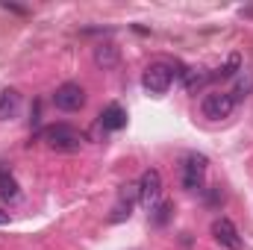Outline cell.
I'll return each mask as SVG.
<instances>
[{
  "label": "cell",
  "instance_id": "6da1fadb",
  "mask_svg": "<svg viewBox=\"0 0 253 250\" xmlns=\"http://www.w3.org/2000/svg\"><path fill=\"white\" fill-rule=\"evenodd\" d=\"M174 77H177L174 65H168V62H153L147 71H144V77H141V85H144L150 94H165V91L171 88Z\"/></svg>",
  "mask_w": 253,
  "mask_h": 250
},
{
  "label": "cell",
  "instance_id": "7a4b0ae2",
  "mask_svg": "<svg viewBox=\"0 0 253 250\" xmlns=\"http://www.w3.org/2000/svg\"><path fill=\"white\" fill-rule=\"evenodd\" d=\"M233 109H236V97H233L230 91H212V94H206L203 103H200V112H203V118H209V121L230 118Z\"/></svg>",
  "mask_w": 253,
  "mask_h": 250
},
{
  "label": "cell",
  "instance_id": "3957f363",
  "mask_svg": "<svg viewBox=\"0 0 253 250\" xmlns=\"http://www.w3.org/2000/svg\"><path fill=\"white\" fill-rule=\"evenodd\" d=\"M44 141L53 147V150H80L83 147V135L68 124H53L44 129Z\"/></svg>",
  "mask_w": 253,
  "mask_h": 250
},
{
  "label": "cell",
  "instance_id": "277c9868",
  "mask_svg": "<svg viewBox=\"0 0 253 250\" xmlns=\"http://www.w3.org/2000/svg\"><path fill=\"white\" fill-rule=\"evenodd\" d=\"M53 103H56V109H62V112H77V109H83V103H85V91H83L80 83H62V85L53 91Z\"/></svg>",
  "mask_w": 253,
  "mask_h": 250
},
{
  "label": "cell",
  "instance_id": "5b68a950",
  "mask_svg": "<svg viewBox=\"0 0 253 250\" xmlns=\"http://www.w3.org/2000/svg\"><path fill=\"white\" fill-rule=\"evenodd\" d=\"M212 236H215V242H218L221 248H227V250H242V236H239L236 224H233L230 218H224V215L212 221Z\"/></svg>",
  "mask_w": 253,
  "mask_h": 250
},
{
  "label": "cell",
  "instance_id": "8992f818",
  "mask_svg": "<svg viewBox=\"0 0 253 250\" xmlns=\"http://www.w3.org/2000/svg\"><path fill=\"white\" fill-rule=\"evenodd\" d=\"M203 177H206V156L191 153L189 159L183 162V186L189 191H194V188L203 186Z\"/></svg>",
  "mask_w": 253,
  "mask_h": 250
},
{
  "label": "cell",
  "instance_id": "52a82bcc",
  "mask_svg": "<svg viewBox=\"0 0 253 250\" xmlns=\"http://www.w3.org/2000/svg\"><path fill=\"white\" fill-rule=\"evenodd\" d=\"M159 191H162V174L156 171V168H147L144 174H141V180H138V197H141V203H153L156 197H159Z\"/></svg>",
  "mask_w": 253,
  "mask_h": 250
},
{
  "label": "cell",
  "instance_id": "ba28073f",
  "mask_svg": "<svg viewBox=\"0 0 253 250\" xmlns=\"http://www.w3.org/2000/svg\"><path fill=\"white\" fill-rule=\"evenodd\" d=\"M124 124H126V112L118 103H109V106L100 112V126H103V129H112V132H115V129H121Z\"/></svg>",
  "mask_w": 253,
  "mask_h": 250
},
{
  "label": "cell",
  "instance_id": "9c48e42d",
  "mask_svg": "<svg viewBox=\"0 0 253 250\" xmlns=\"http://www.w3.org/2000/svg\"><path fill=\"white\" fill-rule=\"evenodd\" d=\"M18 109H21V94H18L15 88H6V91L0 94V121L15 118Z\"/></svg>",
  "mask_w": 253,
  "mask_h": 250
},
{
  "label": "cell",
  "instance_id": "30bf717a",
  "mask_svg": "<svg viewBox=\"0 0 253 250\" xmlns=\"http://www.w3.org/2000/svg\"><path fill=\"white\" fill-rule=\"evenodd\" d=\"M94 62L100 68H115L118 65V47L115 44H100L94 47Z\"/></svg>",
  "mask_w": 253,
  "mask_h": 250
},
{
  "label": "cell",
  "instance_id": "8fae6325",
  "mask_svg": "<svg viewBox=\"0 0 253 250\" xmlns=\"http://www.w3.org/2000/svg\"><path fill=\"white\" fill-rule=\"evenodd\" d=\"M0 194H3L6 200L18 197V183H15V177H12L6 168H0Z\"/></svg>",
  "mask_w": 253,
  "mask_h": 250
},
{
  "label": "cell",
  "instance_id": "7c38bea8",
  "mask_svg": "<svg viewBox=\"0 0 253 250\" xmlns=\"http://www.w3.org/2000/svg\"><path fill=\"white\" fill-rule=\"evenodd\" d=\"M183 74V80H186V88L194 91V88H200L206 80H209V74H203V71H197V68H191V71H180Z\"/></svg>",
  "mask_w": 253,
  "mask_h": 250
},
{
  "label": "cell",
  "instance_id": "4fadbf2b",
  "mask_svg": "<svg viewBox=\"0 0 253 250\" xmlns=\"http://www.w3.org/2000/svg\"><path fill=\"white\" fill-rule=\"evenodd\" d=\"M171 212H174V206L168 203V200H162L156 209H153V224L156 227H162V224H168V218H171Z\"/></svg>",
  "mask_w": 253,
  "mask_h": 250
},
{
  "label": "cell",
  "instance_id": "5bb4252c",
  "mask_svg": "<svg viewBox=\"0 0 253 250\" xmlns=\"http://www.w3.org/2000/svg\"><path fill=\"white\" fill-rule=\"evenodd\" d=\"M251 88H253V80H251V77H248V80L242 77V80H239V85H236V91H230V94H233V97L239 100V97H245V94H248Z\"/></svg>",
  "mask_w": 253,
  "mask_h": 250
},
{
  "label": "cell",
  "instance_id": "9a60e30c",
  "mask_svg": "<svg viewBox=\"0 0 253 250\" xmlns=\"http://www.w3.org/2000/svg\"><path fill=\"white\" fill-rule=\"evenodd\" d=\"M239 71V56H230V62L224 65V68H218V74L215 77H233Z\"/></svg>",
  "mask_w": 253,
  "mask_h": 250
},
{
  "label": "cell",
  "instance_id": "2e32d148",
  "mask_svg": "<svg viewBox=\"0 0 253 250\" xmlns=\"http://www.w3.org/2000/svg\"><path fill=\"white\" fill-rule=\"evenodd\" d=\"M6 221H9V212H3V209H0V224H6Z\"/></svg>",
  "mask_w": 253,
  "mask_h": 250
}]
</instances>
